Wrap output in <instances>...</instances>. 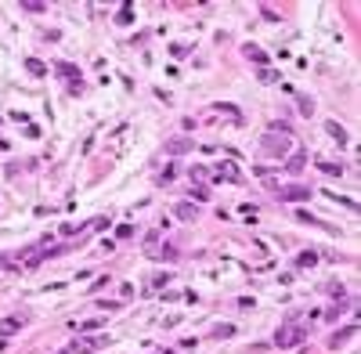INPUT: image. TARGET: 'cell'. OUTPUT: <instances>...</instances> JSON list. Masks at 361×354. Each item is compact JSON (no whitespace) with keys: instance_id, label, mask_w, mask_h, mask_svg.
Returning a JSON list of instances; mask_svg holds the SVG:
<instances>
[{"instance_id":"obj_1","label":"cell","mask_w":361,"mask_h":354,"mask_svg":"<svg viewBox=\"0 0 361 354\" xmlns=\"http://www.w3.org/2000/svg\"><path fill=\"white\" fill-rule=\"evenodd\" d=\"M303 336H307V325H282V329H278L274 333V343L278 347H296V343H303Z\"/></svg>"},{"instance_id":"obj_2","label":"cell","mask_w":361,"mask_h":354,"mask_svg":"<svg viewBox=\"0 0 361 354\" xmlns=\"http://www.w3.org/2000/svg\"><path fill=\"white\" fill-rule=\"evenodd\" d=\"M260 148H264L267 155H274V159H282V155H286V148H289V134H282V138H278V134L271 130V134H264Z\"/></svg>"},{"instance_id":"obj_3","label":"cell","mask_w":361,"mask_h":354,"mask_svg":"<svg viewBox=\"0 0 361 354\" xmlns=\"http://www.w3.org/2000/svg\"><path fill=\"white\" fill-rule=\"evenodd\" d=\"M54 72L62 76V80H69V91H72V94H79V91H84V80H79V72H76L69 62H58V65H54Z\"/></svg>"},{"instance_id":"obj_4","label":"cell","mask_w":361,"mask_h":354,"mask_svg":"<svg viewBox=\"0 0 361 354\" xmlns=\"http://www.w3.org/2000/svg\"><path fill=\"white\" fill-rule=\"evenodd\" d=\"M278 199H286V203H303V199H311V188H307V184H286V188H278Z\"/></svg>"},{"instance_id":"obj_5","label":"cell","mask_w":361,"mask_h":354,"mask_svg":"<svg viewBox=\"0 0 361 354\" xmlns=\"http://www.w3.org/2000/svg\"><path fill=\"white\" fill-rule=\"evenodd\" d=\"M210 177H217V181H238V170H235V163H217L213 170H206Z\"/></svg>"},{"instance_id":"obj_6","label":"cell","mask_w":361,"mask_h":354,"mask_svg":"<svg viewBox=\"0 0 361 354\" xmlns=\"http://www.w3.org/2000/svg\"><path fill=\"white\" fill-rule=\"evenodd\" d=\"M347 307H350V300H347V296H343V289H340V293H336V304L325 311V318H329V322H336V318H340V314H343Z\"/></svg>"},{"instance_id":"obj_7","label":"cell","mask_w":361,"mask_h":354,"mask_svg":"<svg viewBox=\"0 0 361 354\" xmlns=\"http://www.w3.org/2000/svg\"><path fill=\"white\" fill-rule=\"evenodd\" d=\"M354 333H357V325H347V329L332 333V336H329V347H332V350H336V347H343V343H347V340H350Z\"/></svg>"},{"instance_id":"obj_8","label":"cell","mask_w":361,"mask_h":354,"mask_svg":"<svg viewBox=\"0 0 361 354\" xmlns=\"http://www.w3.org/2000/svg\"><path fill=\"white\" fill-rule=\"evenodd\" d=\"M303 163H307V152H293L289 159H286V170H289V174H300Z\"/></svg>"},{"instance_id":"obj_9","label":"cell","mask_w":361,"mask_h":354,"mask_svg":"<svg viewBox=\"0 0 361 354\" xmlns=\"http://www.w3.org/2000/svg\"><path fill=\"white\" fill-rule=\"evenodd\" d=\"M188 148H191L188 138H170V141H166V152H174V155H177V152H188Z\"/></svg>"},{"instance_id":"obj_10","label":"cell","mask_w":361,"mask_h":354,"mask_svg":"<svg viewBox=\"0 0 361 354\" xmlns=\"http://www.w3.org/2000/svg\"><path fill=\"white\" fill-rule=\"evenodd\" d=\"M246 58H253V62H257V65H260V69H264V65H267V55H264V51H260V47H253V44H246Z\"/></svg>"},{"instance_id":"obj_11","label":"cell","mask_w":361,"mask_h":354,"mask_svg":"<svg viewBox=\"0 0 361 354\" xmlns=\"http://www.w3.org/2000/svg\"><path fill=\"white\" fill-rule=\"evenodd\" d=\"M18 329H22L18 318H4V322H0V336H11V333H18Z\"/></svg>"},{"instance_id":"obj_12","label":"cell","mask_w":361,"mask_h":354,"mask_svg":"<svg viewBox=\"0 0 361 354\" xmlns=\"http://www.w3.org/2000/svg\"><path fill=\"white\" fill-rule=\"evenodd\" d=\"M25 69H29L33 76H44V72H47V65L40 62V58H29V62H25Z\"/></svg>"},{"instance_id":"obj_13","label":"cell","mask_w":361,"mask_h":354,"mask_svg":"<svg viewBox=\"0 0 361 354\" xmlns=\"http://www.w3.org/2000/svg\"><path fill=\"white\" fill-rule=\"evenodd\" d=\"M318 170L329 174V177H340V174H343V167H340V163H318Z\"/></svg>"},{"instance_id":"obj_14","label":"cell","mask_w":361,"mask_h":354,"mask_svg":"<svg viewBox=\"0 0 361 354\" xmlns=\"http://www.w3.org/2000/svg\"><path fill=\"white\" fill-rule=\"evenodd\" d=\"M195 213H199V210H195L191 203H181V206H177V217H181V221H191Z\"/></svg>"},{"instance_id":"obj_15","label":"cell","mask_w":361,"mask_h":354,"mask_svg":"<svg viewBox=\"0 0 361 354\" xmlns=\"http://www.w3.org/2000/svg\"><path fill=\"white\" fill-rule=\"evenodd\" d=\"M296 264H300V267H314V264H318V253H314V250H311V253H300Z\"/></svg>"},{"instance_id":"obj_16","label":"cell","mask_w":361,"mask_h":354,"mask_svg":"<svg viewBox=\"0 0 361 354\" xmlns=\"http://www.w3.org/2000/svg\"><path fill=\"white\" fill-rule=\"evenodd\" d=\"M22 8H25V11H33V15H40L47 4H44V0H22Z\"/></svg>"},{"instance_id":"obj_17","label":"cell","mask_w":361,"mask_h":354,"mask_svg":"<svg viewBox=\"0 0 361 354\" xmlns=\"http://www.w3.org/2000/svg\"><path fill=\"white\" fill-rule=\"evenodd\" d=\"M130 18H134V11H130V4H123V11H119V15H116V22H119V25H127Z\"/></svg>"},{"instance_id":"obj_18","label":"cell","mask_w":361,"mask_h":354,"mask_svg":"<svg viewBox=\"0 0 361 354\" xmlns=\"http://www.w3.org/2000/svg\"><path fill=\"white\" fill-rule=\"evenodd\" d=\"M260 80H264V84H274L278 72H274V69H260Z\"/></svg>"},{"instance_id":"obj_19","label":"cell","mask_w":361,"mask_h":354,"mask_svg":"<svg viewBox=\"0 0 361 354\" xmlns=\"http://www.w3.org/2000/svg\"><path fill=\"white\" fill-rule=\"evenodd\" d=\"M329 134L340 138V145H343V127H340V123H329Z\"/></svg>"},{"instance_id":"obj_20","label":"cell","mask_w":361,"mask_h":354,"mask_svg":"<svg viewBox=\"0 0 361 354\" xmlns=\"http://www.w3.org/2000/svg\"><path fill=\"white\" fill-rule=\"evenodd\" d=\"M231 333H235V325H220V329H213L217 340H220V336H231Z\"/></svg>"},{"instance_id":"obj_21","label":"cell","mask_w":361,"mask_h":354,"mask_svg":"<svg viewBox=\"0 0 361 354\" xmlns=\"http://www.w3.org/2000/svg\"><path fill=\"white\" fill-rule=\"evenodd\" d=\"M311 108H314V101H311V98H300V112H307V116H311Z\"/></svg>"}]
</instances>
